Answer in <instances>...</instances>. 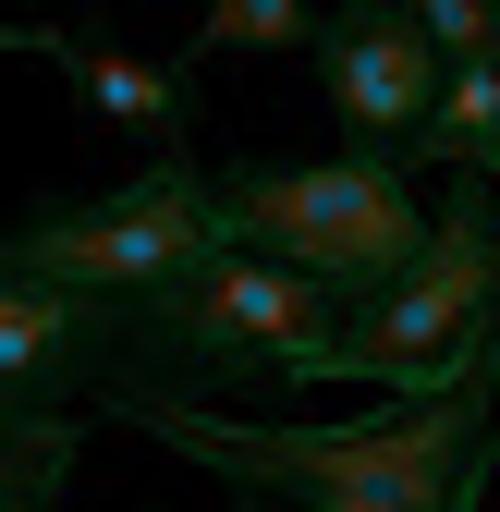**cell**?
Wrapping results in <instances>:
<instances>
[{"label":"cell","instance_id":"cell-5","mask_svg":"<svg viewBox=\"0 0 500 512\" xmlns=\"http://www.w3.org/2000/svg\"><path fill=\"white\" fill-rule=\"evenodd\" d=\"M244 244L232 208H220V171H196V147H159L122 196L98 208H37L25 232H0V269H37V281H74V293H159L183 281L196 256Z\"/></svg>","mask_w":500,"mask_h":512},{"label":"cell","instance_id":"cell-14","mask_svg":"<svg viewBox=\"0 0 500 512\" xmlns=\"http://www.w3.org/2000/svg\"><path fill=\"white\" fill-rule=\"evenodd\" d=\"M488 208H500V159H488Z\"/></svg>","mask_w":500,"mask_h":512},{"label":"cell","instance_id":"cell-8","mask_svg":"<svg viewBox=\"0 0 500 512\" xmlns=\"http://www.w3.org/2000/svg\"><path fill=\"white\" fill-rule=\"evenodd\" d=\"M61 86H74L98 122H135L147 147H196V74H183V61H122L98 25H61Z\"/></svg>","mask_w":500,"mask_h":512},{"label":"cell","instance_id":"cell-10","mask_svg":"<svg viewBox=\"0 0 500 512\" xmlns=\"http://www.w3.org/2000/svg\"><path fill=\"white\" fill-rule=\"evenodd\" d=\"M244 49H318V0H208V25L183 37V74L244 61Z\"/></svg>","mask_w":500,"mask_h":512},{"label":"cell","instance_id":"cell-7","mask_svg":"<svg viewBox=\"0 0 500 512\" xmlns=\"http://www.w3.org/2000/svg\"><path fill=\"white\" fill-rule=\"evenodd\" d=\"M110 366H122V305L110 293L0 269V415L86 403V391H110Z\"/></svg>","mask_w":500,"mask_h":512},{"label":"cell","instance_id":"cell-3","mask_svg":"<svg viewBox=\"0 0 500 512\" xmlns=\"http://www.w3.org/2000/svg\"><path fill=\"white\" fill-rule=\"evenodd\" d=\"M220 208H232L244 244H269V256H293V269L342 281L354 305L391 293L403 256L427 244V220H440V208H415L403 159H366V147L354 159H257V171H220Z\"/></svg>","mask_w":500,"mask_h":512},{"label":"cell","instance_id":"cell-4","mask_svg":"<svg viewBox=\"0 0 500 512\" xmlns=\"http://www.w3.org/2000/svg\"><path fill=\"white\" fill-rule=\"evenodd\" d=\"M488 305H500V208H488V171H452V196H440V220H427V244L403 256V281L354 305L330 378L440 391V378L476 354V317Z\"/></svg>","mask_w":500,"mask_h":512},{"label":"cell","instance_id":"cell-12","mask_svg":"<svg viewBox=\"0 0 500 512\" xmlns=\"http://www.w3.org/2000/svg\"><path fill=\"white\" fill-rule=\"evenodd\" d=\"M415 13H427V37H440L452 61H488L500 49V0H415Z\"/></svg>","mask_w":500,"mask_h":512},{"label":"cell","instance_id":"cell-9","mask_svg":"<svg viewBox=\"0 0 500 512\" xmlns=\"http://www.w3.org/2000/svg\"><path fill=\"white\" fill-rule=\"evenodd\" d=\"M415 159H440V171H488V159H500V49H488V61H452L440 122H427Z\"/></svg>","mask_w":500,"mask_h":512},{"label":"cell","instance_id":"cell-6","mask_svg":"<svg viewBox=\"0 0 500 512\" xmlns=\"http://www.w3.org/2000/svg\"><path fill=\"white\" fill-rule=\"evenodd\" d=\"M318 86H330L342 135L366 159H415L427 122H440L452 49L427 37L415 0H330V13H318Z\"/></svg>","mask_w":500,"mask_h":512},{"label":"cell","instance_id":"cell-2","mask_svg":"<svg viewBox=\"0 0 500 512\" xmlns=\"http://www.w3.org/2000/svg\"><path fill=\"white\" fill-rule=\"evenodd\" d=\"M354 330V293L318 281V269H293V256L269 244H220L196 256L183 281L159 293H122V366L110 378H159V391H244V378H281V391H305V378H330Z\"/></svg>","mask_w":500,"mask_h":512},{"label":"cell","instance_id":"cell-13","mask_svg":"<svg viewBox=\"0 0 500 512\" xmlns=\"http://www.w3.org/2000/svg\"><path fill=\"white\" fill-rule=\"evenodd\" d=\"M61 49V25H0V61H49Z\"/></svg>","mask_w":500,"mask_h":512},{"label":"cell","instance_id":"cell-1","mask_svg":"<svg viewBox=\"0 0 500 512\" xmlns=\"http://www.w3.org/2000/svg\"><path fill=\"white\" fill-rule=\"evenodd\" d=\"M98 415L171 439L196 476H220L244 512H488V452H500V305L476 317V354L440 391H379V415L342 427H232L208 391L110 378Z\"/></svg>","mask_w":500,"mask_h":512},{"label":"cell","instance_id":"cell-11","mask_svg":"<svg viewBox=\"0 0 500 512\" xmlns=\"http://www.w3.org/2000/svg\"><path fill=\"white\" fill-rule=\"evenodd\" d=\"M74 476V403L49 415H0V512H49Z\"/></svg>","mask_w":500,"mask_h":512}]
</instances>
